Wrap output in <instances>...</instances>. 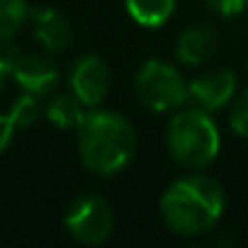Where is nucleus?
Returning <instances> with one entry per match:
<instances>
[{
  "instance_id": "obj_1",
  "label": "nucleus",
  "mask_w": 248,
  "mask_h": 248,
  "mask_svg": "<svg viewBox=\"0 0 248 248\" xmlns=\"http://www.w3.org/2000/svg\"><path fill=\"white\" fill-rule=\"evenodd\" d=\"M76 137L83 166L100 178L122 173L137 154V132L132 122L112 109L88 107Z\"/></svg>"
},
{
  "instance_id": "obj_2",
  "label": "nucleus",
  "mask_w": 248,
  "mask_h": 248,
  "mask_svg": "<svg viewBox=\"0 0 248 248\" xmlns=\"http://www.w3.org/2000/svg\"><path fill=\"white\" fill-rule=\"evenodd\" d=\"M161 217L178 236H200L217 226L226 207L224 187L200 173L173 180L161 195Z\"/></svg>"
},
{
  "instance_id": "obj_3",
  "label": "nucleus",
  "mask_w": 248,
  "mask_h": 248,
  "mask_svg": "<svg viewBox=\"0 0 248 248\" xmlns=\"http://www.w3.org/2000/svg\"><path fill=\"white\" fill-rule=\"evenodd\" d=\"M166 149L170 158L187 170H202L212 166L221 151L217 122L197 105L180 107L166 124Z\"/></svg>"
},
{
  "instance_id": "obj_4",
  "label": "nucleus",
  "mask_w": 248,
  "mask_h": 248,
  "mask_svg": "<svg viewBox=\"0 0 248 248\" xmlns=\"http://www.w3.org/2000/svg\"><path fill=\"white\" fill-rule=\"evenodd\" d=\"M134 95L149 112H173L190 102V88L183 73L161 59H149L139 66L134 78Z\"/></svg>"
},
{
  "instance_id": "obj_5",
  "label": "nucleus",
  "mask_w": 248,
  "mask_h": 248,
  "mask_svg": "<svg viewBox=\"0 0 248 248\" xmlns=\"http://www.w3.org/2000/svg\"><path fill=\"white\" fill-rule=\"evenodd\" d=\"M63 226L76 243L100 246L114 231V209L100 195H83L71 202Z\"/></svg>"
},
{
  "instance_id": "obj_6",
  "label": "nucleus",
  "mask_w": 248,
  "mask_h": 248,
  "mask_svg": "<svg viewBox=\"0 0 248 248\" xmlns=\"http://www.w3.org/2000/svg\"><path fill=\"white\" fill-rule=\"evenodd\" d=\"M68 85L85 107H97L112 88V71L97 54H85L71 66Z\"/></svg>"
},
{
  "instance_id": "obj_7",
  "label": "nucleus",
  "mask_w": 248,
  "mask_h": 248,
  "mask_svg": "<svg viewBox=\"0 0 248 248\" xmlns=\"http://www.w3.org/2000/svg\"><path fill=\"white\" fill-rule=\"evenodd\" d=\"M10 76L25 93H32L37 97L54 93L61 78L59 66L51 59L39 54H22V51H15L10 61Z\"/></svg>"
},
{
  "instance_id": "obj_8",
  "label": "nucleus",
  "mask_w": 248,
  "mask_h": 248,
  "mask_svg": "<svg viewBox=\"0 0 248 248\" xmlns=\"http://www.w3.org/2000/svg\"><path fill=\"white\" fill-rule=\"evenodd\" d=\"M236 85H238L236 73L229 68H217V71L202 73V76L187 80L190 102L207 112L224 109L236 97Z\"/></svg>"
},
{
  "instance_id": "obj_9",
  "label": "nucleus",
  "mask_w": 248,
  "mask_h": 248,
  "mask_svg": "<svg viewBox=\"0 0 248 248\" xmlns=\"http://www.w3.org/2000/svg\"><path fill=\"white\" fill-rule=\"evenodd\" d=\"M34 39L49 54H59L71 44V22L56 8H37L30 15Z\"/></svg>"
},
{
  "instance_id": "obj_10",
  "label": "nucleus",
  "mask_w": 248,
  "mask_h": 248,
  "mask_svg": "<svg viewBox=\"0 0 248 248\" xmlns=\"http://www.w3.org/2000/svg\"><path fill=\"white\" fill-rule=\"evenodd\" d=\"M219 46V37L207 25L187 27L175 42V56L183 66H202L207 63Z\"/></svg>"
},
{
  "instance_id": "obj_11",
  "label": "nucleus",
  "mask_w": 248,
  "mask_h": 248,
  "mask_svg": "<svg viewBox=\"0 0 248 248\" xmlns=\"http://www.w3.org/2000/svg\"><path fill=\"white\" fill-rule=\"evenodd\" d=\"M124 8L139 27L156 30L173 17L178 0H124Z\"/></svg>"
},
{
  "instance_id": "obj_12",
  "label": "nucleus",
  "mask_w": 248,
  "mask_h": 248,
  "mask_svg": "<svg viewBox=\"0 0 248 248\" xmlns=\"http://www.w3.org/2000/svg\"><path fill=\"white\" fill-rule=\"evenodd\" d=\"M85 105L73 95V93H56L49 97L44 114L46 119L59 129H78L80 119L85 117Z\"/></svg>"
},
{
  "instance_id": "obj_13",
  "label": "nucleus",
  "mask_w": 248,
  "mask_h": 248,
  "mask_svg": "<svg viewBox=\"0 0 248 248\" xmlns=\"http://www.w3.org/2000/svg\"><path fill=\"white\" fill-rule=\"evenodd\" d=\"M32 10L27 0H0V54L13 49L15 34L25 27Z\"/></svg>"
},
{
  "instance_id": "obj_14",
  "label": "nucleus",
  "mask_w": 248,
  "mask_h": 248,
  "mask_svg": "<svg viewBox=\"0 0 248 248\" xmlns=\"http://www.w3.org/2000/svg\"><path fill=\"white\" fill-rule=\"evenodd\" d=\"M8 114H10V119H13V124H15L17 129H30V127H34L37 119L42 117L39 97L32 95V93H22V95L13 102V107H10Z\"/></svg>"
},
{
  "instance_id": "obj_15",
  "label": "nucleus",
  "mask_w": 248,
  "mask_h": 248,
  "mask_svg": "<svg viewBox=\"0 0 248 248\" xmlns=\"http://www.w3.org/2000/svg\"><path fill=\"white\" fill-rule=\"evenodd\" d=\"M229 127L236 137L248 139V90H243L233 100L231 112H229Z\"/></svg>"
},
{
  "instance_id": "obj_16",
  "label": "nucleus",
  "mask_w": 248,
  "mask_h": 248,
  "mask_svg": "<svg viewBox=\"0 0 248 248\" xmlns=\"http://www.w3.org/2000/svg\"><path fill=\"white\" fill-rule=\"evenodd\" d=\"M204 3L219 17H236L248 10V0H204Z\"/></svg>"
},
{
  "instance_id": "obj_17",
  "label": "nucleus",
  "mask_w": 248,
  "mask_h": 248,
  "mask_svg": "<svg viewBox=\"0 0 248 248\" xmlns=\"http://www.w3.org/2000/svg\"><path fill=\"white\" fill-rule=\"evenodd\" d=\"M15 132H17V127L13 124L10 114H0V154H3V151L13 144Z\"/></svg>"
},
{
  "instance_id": "obj_18",
  "label": "nucleus",
  "mask_w": 248,
  "mask_h": 248,
  "mask_svg": "<svg viewBox=\"0 0 248 248\" xmlns=\"http://www.w3.org/2000/svg\"><path fill=\"white\" fill-rule=\"evenodd\" d=\"M15 46L10 49V51H5V54H0V90L5 88V80L10 78V61H13V56H15Z\"/></svg>"
}]
</instances>
